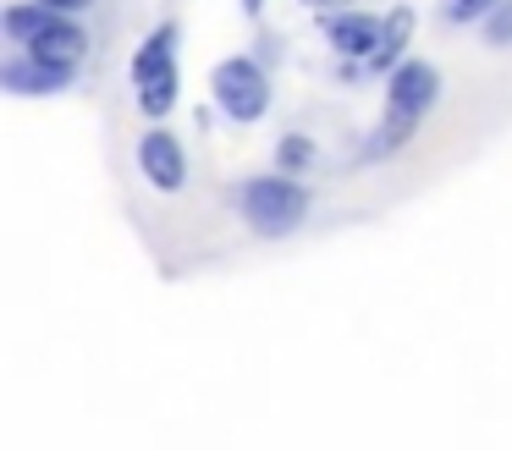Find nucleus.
<instances>
[{"label":"nucleus","instance_id":"obj_1","mask_svg":"<svg viewBox=\"0 0 512 451\" xmlns=\"http://www.w3.org/2000/svg\"><path fill=\"white\" fill-rule=\"evenodd\" d=\"M303 215H309V187H303L292 171L243 182V220L259 231V237H287V231L303 226Z\"/></svg>","mask_w":512,"mask_h":451},{"label":"nucleus","instance_id":"obj_2","mask_svg":"<svg viewBox=\"0 0 512 451\" xmlns=\"http://www.w3.org/2000/svg\"><path fill=\"white\" fill-rule=\"evenodd\" d=\"M210 88H215V105L226 110L232 121H259L270 110V77L259 72L248 55H232V61H221L210 72Z\"/></svg>","mask_w":512,"mask_h":451},{"label":"nucleus","instance_id":"obj_3","mask_svg":"<svg viewBox=\"0 0 512 451\" xmlns=\"http://www.w3.org/2000/svg\"><path fill=\"white\" fill-rule=\"evenodd\" d=\"M138 165H144L149 187H160V193H182L188 187V154H182L177 132H166V127L138 138Z\"/></svg>","mask_w":512,"mask_h":451},{"label":"nucleus","instance_id":"obj_4","mask_svg":"<svg viewBox=\"0 0 512 451\" xmlns=\"http://www.w3.org/2000/svg\"><path fill=\"white\" fill-rule=\"evenodd\" d=\"M435 99H441V77H435V66L402 61L397 72H391V83H386V110H397V116H424Z\"/></svg>","mask_w":512,"mask_h":451},{"label":"nucleus","instance_id":"obj_5","mask_svg":"<svg viewBox=\"0 0 512 451\" xmlns=\"http://www.w3.org/2000/svg\"><path fill=\"white\" fill-rule=\"evenodd\" d=\"M67 83H72V66L39 61L34 50L12 55V61L0 66V88H6V94H56V88H67Z\"/></svg>","mask_w":512,"mask_h":451},{"label":"nucleus","instance_id":"obj_6","mask_svg":"<svg viewBox=\"0 0 512 451\" xmlns=\"http://www.w3.org/2000/svg\"><path fill=\"white\" fill-rule=\"evenodd\" d=\"M380 28L386 22H375L369 11H325V39H331V50L336 55H375V44H380Z\"/></svg>","mask_w":512,"mask_h":451},{"label":"nucleus","instance_id":"obj_7","mask_svg":"<svg viewBox=\"0 0 512 451\" xmlns=\"http://www.w3.org/2000/svg\"><path fill=\"white\" fill-rule=\"evenodd\" d=\"M28 50L39 55V61H61V66H78V55L89 50V33L78 28V22L72 17H56L50 22L45 33H34V39H28Z\"/></svg>","mask_w":512,"mask_h":451},{"label":"nucleus","instance_id":"obj_8","mask_svg":"<svg viewBox=\"0 0 512 451\" xmlns=\"http://www.w3.org/2000/svg\"><path fill=\"white\" fill-rule=\"evenodd\" d=\"M177 39H182L177 22H160L133 55V83H144V77H155V72H171V66H177Z\"/></svg>","mask_w":512,"mask_h":451},{"label":"nucleus","instance_id":"obj_9","mask_svg":"<svg viewBox=\"0 0 512 451\" xmlns=\"http://www.w3.org/2000/svg\"><path fill=\"white\" fill-rule=\"evenodd\" d=\"M408 39H413V11H391L386 17V28H380V44H375V55H369L364 61V72H397V55L408 50Z\"/></svg>","mask_w":512,"mask_h":451},{"label":"nucleus","instance_id":"obj_10","mask_svg":"<svg viewBox=\"0 0 512 451\" xmlns=\"http://www.w3.org/2000/svg\"><path fill=\"white\" fill-rule=\"evenodd\" d=\"M133 88H138V110H144L149 121H160V116H171V105H177L182 77H177V66H171V72H155V77H144V83H133Z\"/></svg>","mask_w":512,"mask_h":451},{"label":"nucleus","instance_id":"obj_11","mask_svg":"<svg viewBox=\"0 0 512 451\" xmlns=\"http://www.w3.org/2000/svg\"><path fill=\"white\" fill-rule=\"evenodd\" d=\"M56 17H61V11H50V6H39V0H28V6H6V17H0V28H6V39L28 44L34 33H45Z\"/></svg>","mask_w":512,"mask_h":451},{"label":"nucleus","instance_id":"obj_12","mask_svg":"<svg viewBox=\"0 0 512 451\" xmlns=\"http://www.w3.org/2000/svg\"><path fill=\"white\" fill-rule=\"evenodd\" d=\"M413 127H419V116H397V110H386V121H380L375 132H369L364 160H386V154H397L402 143L413 138Z\"/></svg>","mask_w":512,"mask_h":451},{"label":"nucleus","instance_id":"obj_13","mask_svg":"<svg viewBox=\"0 0 512 451\" xmlns=\"http://www.w3.org/2000/svg\"><path fill=\"white\" fill-rule=\"evenodd\" d=\"M496 6L501 0H441V17L452 22V28H468V22H485Z\"/></svg>","mask_w":512,"mask_h":451},{"label":"nucleus","instance_id":"obj_14","mask_svg":"<svg viewBox=\"0 0 512 451\" xmlns=\"http://www.w3.org/2000/svg\"><path fill=\"white\" fill-rule=\"evenodd\" d=\"M276 160H281V171H303V165L314 160V143L303 138V132H287V138H281V149H276Z\"/></svg>","mask_w":512,"mask_h":451},{"label":"nucleus","instance_id":"obj_15","mask_svg":"<svg viewBox=\"0 0 512 451\" xmlns=\"http://www.w3.org/2000/svg\"><path fill=\"white\" fill-rule=\"evenodd\" d=\"M479 28H485V44H496V50H501V44H512V0H501Z\"/></svg>","mask_w":512,"mask_h":451},{"label":"nucleus","instance_id":"obj_16","mask_svg":"<svg viewBox=\"0 0 512 451\" xmlns=\"http://www.w3.org/2000/svg\"><path fill=\"white\" fill-rule=\"evenodd\" d=\"M39 6H50V11H83V6H94V0H39Z\"/></svg>","mask_w":512,"mask_h":451},{"label":"nucleus","instance_id":"obj_17","mask_svg":"<svg viewBox=\"0 0 512 451\" xmlns=\"http://www.w3.org/2000/svg\"><path fill=\"white\" fill-rule=\"evenodd\" d=\"M303 6H314V11H342L347 0H303Z\"/></svg>","mask_w":512,"mask_h":451},{"label":"nucleus","instance_id":"obj_18","mask_svg":"<svg viewBox=\"0 0 512 451\" xmlns=\"http://www.w3.org/2000/svg\"><path fill=\"white\" fill-rule=\"evenodd\" d=\"M259 6H265V0H243V11H259Z\"/></svg>","mask_w":512,"mask_h":451}]
</instances>
